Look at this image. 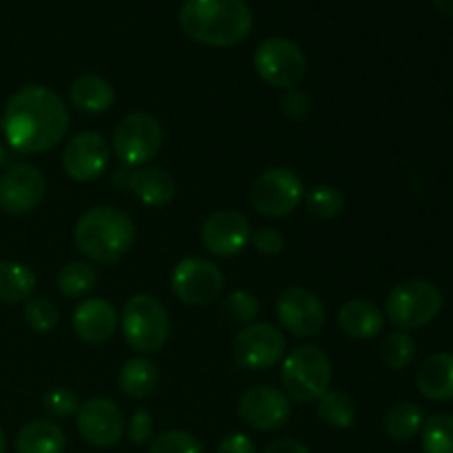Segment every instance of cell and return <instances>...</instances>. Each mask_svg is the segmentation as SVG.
Instances as JSON below:
<instances>
[{"mask_svg": "<svg viewBox=\"0 0 453 453\" xmlns=\"http://www.w3.org/2000/svg\"><path fill=\"white\" fill-rule=\"evenodd\" d=\"M128 186L146 206H166L175 199L177 186L171 173L159 166H146L128 175Z\"/></svg>", "mask_w": 453, "mask_h": 453, "instance_id": "obj_21", "label": "cell"}, {"mask_svg": "<svg viewBox=\"0 0 453 453\" xmlns=\"http://www.w3.org/2000/svg\"><path fill=\"white\" fill-rule=\"evenodd\" d=\"M308 62L303 51L292 40L273 35L265 38L255 51V71L265 84L274 88H295L303 80Z\"/></svg>", "mask_w": 453, "mask_h": 453, "instance_id": "obj_7", "label": "cell"}, {"mask_svg": "<svg viewBox=\"0 0 453 453\" xmlns=\"http://www.w3.org/2000/svg\"><path fill=\"white\" fill-rule=\"evenodd\" d=\"M149 453H203V445L193 436V434L180 432H164L150 442Z\"/></svg>", "mask_w": 453, "mask_h": 453, "instance_id": "obj_34", "label": "cell"}, {"mask_svg": "<svg viewBox=\"0 0 453 453\" xmlns=\"http://www.w3.org/2000/svg\"><path fill=\"white\" fill-rule=\"evenodd\" d=\"M425 416L423 410L414 403H398L392 410L385 414L383 429L392 441L396 442H407L414 436H418L420 429H423Z\"/></svg>", "mask_w": 453, "mask_h": 453, "instance_id": "obj_26", "label": "cell"}, {"mask_svg": "<svg viewBox=\"0 0 453 453\" xmlns=\"http://www.w3.org/2000/svg\"><path fill=\"white\" fill-rule=\"evenodd\" d=\"M3 162H4V149L3 144H0V166H3Z\"/></svg>", "mask_w": 453, "mask_h": 453, "instance_id": "obj_43", "label": "cell"}, {"mask_svg": "<svg viewBox=\"0 0 453 453\" xmlns=\"http://www.w3.org/2000/svg\"><path fill=\"white\" fill-rule=\"evenodd\" d=\"M25 321L31 330L47 334V332L56 330L58 321H60V310L47 296H34V299H27L25 303Z\"/></svg>", "mask_w": 453, "mask_h": 453, "instance_id": "obj_32", "label": "cell"}, {"mask_svg": "<svg viewBox=\"0 0 453 453\" xmlns=\"http://www.w3.org/2000/svg\"><path fill=\"white\" fill-rule=\"evenodd\" d=\"M277 317L290 334L308 339L326 326V305L305 288H286L277 299Z\"/></svg>", "mask_w": 453, "mask_h": 453, "instance_id": "obj_13", "label": "cell"}, {"mask_svg": "<svg viewBox=\"0 0 453 453\" xmlns=\"http://www.w3.org/2000/svg\"><path fill=\"white\" fill-rule=\"evenodd\" d=\"M159 372L150 358H128L119 370V389L128 398H146L157 389Z\"/></svg>", "mask_w": 453, "mask_h": 453, "instance_id": "obj_24", "label": "cell"}, {"mask_svg": "<svg viewBox=\"0 0 453 453\" xmlns=\"http://www.w3.org/2000/svg\"><path fill=\"white\" fill-rule=\"evenodd\" d=\"M73 330L84 343L100 345L118 330V312L104 299H87L73 314Z\"/></svg>", "mask_w": 453, "mask_h": 453, "instance_id": "obj_18", "label": "cell"}, {"mask_svg": "<svg viewBox=\"0 0 453 453\" xmlns=\"http://www.w3.org/2000/svg\"><path fill=\"white\" fill-rule=\"evenodd\" d=\"M305 195L301 177L290 168H270L261 173L250 188V202L265 217H286Z\"/></svg>", "mask_w": 453, "mask_h": 453, "instance_id": "obj_10", "label": "cell"}, {"mask_svg": "<svg viewBox=\"0 0 453 453\" xmlns=\"http://www.w3.org/2000/svg\"><path fill=\"white\" fill-rule=\"evenodd\" d=\"M66 447V436L60 425L49 420H31L18 432V453H62Z\"/></svg>", "mask_w": 453, "mask_h": 453, "instance_id": "obj_23", "label": "cell"}, {"mask_svg": "<svg viewBox=\"0 0 453 453\" xmlns=\"http://www.w3.org/2000/svg\"><path fill=\"white\" fill-rule=\"evenodd\" d=\"M173 295L188 305H211L224 292V274L203 257H186L171 273Z\"/></svg>", "mask_w": 453, "mask_h": 453, "instance_id": "obj_9", "label": "cell"}, {"mask_svg": "<svg viewBox=\"0 0 453 453\" xmlns=\"http://www.w3.org/2000/svg\"><path fill=\"white\" fill-rule=\"evenodd\" d=\"M332 363L317 345L292 349L281 367V385L286 396L296 403H314L330 392Z\"/></svg>", "mask_w": 453, "mask_h": 453, "instance_id": "obj_4", "label": "cell"}, {"mask_svg": "<svg viewBox=\"0 0 453 453\" xmlns=\"http://www.w3.org/2000/svg\"><path fill=\"white\" fill-rule=\"evenodd\" d=\"M252 228L246 215L237 211H217L203 221L202 243L215 257H234L250 243Z\"/></svg>", "mask_w": 453, "mask_h": 453, "instance_id": "obj_17", "label": "cell"}, {"mask_svg": "<svg viewBox=\"0 0 453 453\" xmlns=\"http://www.w3.org/2000/svg\"><path fill=\"white\" fill-rule=\"evenodd\" d=\"M217 453H257V445L246 434H230L219 442Z\"/></svg>", "mask_w": 453, "mask_h": 453, "instance_id": "obj_39", "label": "cell"}, {"mask_svg": "<svg viewBox=\"0 0 453 453\" xmlns=\"http://www.w3.org/2000/svg\"><path fill=\"white\" fill-rule=\"evenodd\" d=\"M180 27L206 47H237L250 35L252 12L246 0H184Z\"/></svg>", "mask_w": 453, "mask_h": 453, "instance_id": "obj_2", "label": "cell"}, {"mask_svg": "<svg viewBox=\"0 0 453 453\" xmlns=\"http://www.w3.org/2000/svg\"><path fill=\"white\" fill-rule=\"evenodd\" d=\"M7 451V441H4V432L0 429V453Z\"/></svg>", "mask_w": 453, "mask_h": 453, "instance_id": "obj_42", "label": "cell"}, {"mask_svg": "<svg viewBox=\"0 0 453 453\" xmlns=\"http://www.w3.org/2000/svg\"><path fill=\"white\" fill-rule=\"evenodd\" d=\"M442 310V292L425 279H407L388 296L385 314L401 332L418 330L436 321Z\"/></svg>", "mask_w": 453, "mask_h": 453, "instance_id": "obj_5", "label": "cell"}, {"mask_svg": "<svg viewBox=\"0 0 453 453\" xmlns=\"http://www.w3.org/2000/svg\"><path fill=\"white\" fill-rule=\"evenodd\" d=\"M71 104L78 111L84 113H104L113 106L115 102V88L109 80H104L102 75H80L73 84H71Z\"/></svg>", "mask_w": 453, "mask_h": 453, "instance_id": "obj_22", "label": "cell"}, {"mask_svg": "<svg viewBox=\"0 0 453 453\" xmlns=\"http://www.w3.org/2000/svg\"><path fill=\"white\" fill-rule=\"evenodd\" d=\"M153 436V416L149 411H135L131 416V423H128V438H131L133 445H144Z\"/></svg>", "mask_w": 453, "mask_h": 453, "instance_id": "obj_37", "label": "cell"}, {"mask_svg": "<svg viewBox=\"0 0 453 453\" xmlns=\"http://www.w3.org/2000/svg\"><path fill=\"white\" fill-rule=\"evenodd\" d=\"M380 357L389 370H405L416 357V341L407 332H394V334L385 336L383 345H380Z\"/></svg>", "mask_w": 453, "mask_h": 453, "instance_id": "obj_30", "label": "cell"}, {"mask_svg": "<svg viewBox=\"0 0 453 453\" xmlns=\"http://www.w3.org/2000/svg\"><path fill=\"white\" fill-rule=\"evenodd\" d=\"M35 288V273L18 261H0V303H20Z\"/></svg>", "mask_w": 453, "mask_h": 453, "instance_id": "obj_25", "label": "cell"}, {"mask_svg": "<svg viewBox=\"0 0 453 453\" xmlns=\"http://www.w3.org/2000/svg\"><path fill=\"white\" fill-rule=\"evenodd\" d=\"M78 432L88 445L109 449L122 441L124 416L122 410L109 398H88L75 414Z\"/></svg>", "mask_w": 453, "mask_h": 453, "instance_id": "obj_14", "label": "cell"}, {"mask_svg": "<svg viewBox=\"0 0 453 453\" xmlns=\"http://www.w3.org/2000/svg\"><path fill=\"white\" fill-rule=\"evenodd\" d=\"M164 144V128L149 113H131L113 131V150L127 166H144Z\"/></svg>", "mask_w": 453, "mask_h": 453, "instance_id": "obj_8", "label": "cell"}, {"mask_svg": "<svg viewBox=\"0 0 453 453\" xmlns=\"http://www.w3.org/2000/svg\"><path fill=\"white\" fill-rule=\"evenodd\" d=\"M339 327L349 339H376L385 327V314L372 301L352 299L339 310Z\"/></svg>", "mask_w": 453, "mask_h": 453, "instance_id": "obj_20", "label": "cell"}, {"mask_svg": "<svg viewBox=\"0 0 453 453\" xmlns=\"http://www.w3.org/2000/svg\"><path fill=\"white\" fill-rule=\"evenodd\" d=\"M317 403L319 416L330 427L349 429L357 423V407L345 392H326Z\"/></svg>", "mask_w": 453, "mask_h": 453, "instance_id": "obj_27", "label": "cell"}, {"mask_svg": "<svg viewBox=\"0 0 453 453\" xmlns=\"http://www.w3.org/2000/svg\"><path fill=\"white\" fill-rule=\"evenodd\" d=\"M423 453H453V416L432 414L420 429Z\"/></svg>", "mask_w": 453, "mask_h": 453, "instance_id": "obj_29", "label": "cell"}, {"mask_svg": "<svg viewBox=\"0 0 453 453\" xmlns=\"http://www.w3.org/2000/svg\"><path fill=\"white\" fill-rule=\"evenodd\" d=\"M80 405H82V403L78 401V396L66 388L49 389L42 398L44 411L51 414L53 418H69V416L78 414Z\"/></svg>", "mask_w": 453, "mask_h": 453, "instance_id": "obj_35", "label": "cell"}, {"mask_svg": "<svg viewBox=\"0 0 453 453\" xmlns=\"http://www.w3.org/2000/svg\"><path fill=\"white\" fill-rule=\"evenodd\" d=\"M44 193V175L31 164H18L0 177V208L7 215H27L42 203Z\"/></svg>", "mask_w": 453, "mask_h": 453, "instance_id": "obj_15", "label": "cell"}, {"mask_svg": "<svg viewBox=\"0 0 453 453\" xmlns=\"http://www.w3.org/2000/svg\"><path fill=\"white\" fill-rule=\"evenodd\" d=\"M434 7H436L442 16L453 18V0H434Z\"/></svg>", "mask_w": 453, "mask_h": 453, "instance_id": "obj_41", "label": "cell"}, {"mask_svg": "<svg viewBox=\"0 0 453 453\" xmlns=\"http://www.w3.org/2000/svg\"><path fill=\"white\" fill-rule=\"evenodd\" d=\"M286 339L273 323H250L233 341V357L239 367L250 372L270 370L281 361Z\"/></svg>", "mask_w": 453, "mask_h": 453, "instance_id": "obj_11", "label": "cell"}, {"mask_svg": "<svg viewBox=\"0 0 453 453\" xmlns=\"http://www.w3.org/2000/svg\"><path fill=\"white\" fill-rule=\"evenodd\" d=\"M0 128L18 153H44L60 144L69 131V111L56 91L27 84L7 100Z\"/></svg>", "mask_w": 453, "mask_h": 453, "instance_id": "obj_1", "label": "cell"}, {"mask_svg": "<svg viewBox=\"0 0 453 453\" xmlns=\"http://www.w3.org/2000/svg\"><path fill=\"white\" fill-rule=\"evenodd\" d=\"M109 164V146L96 131H84L71 137L62 153V166L75 181H96Z\"/></svg>", "mask_w": 453, "mask_h": 453, "instance_id": "obj_16", "label": "cell"}, {"mask_svg": "<svg viewBox=\"0 0 453 453\" xmlns=\"http://www.w3.org/2000/svg\"><path fill=\"white\" fill-rule=\"evenodd\" d=\"M416 385L429 401H453V352H438L425 358L416 372Z\"/></svg>", "mask_w": 453, "mask_h": 453, "instance_id": "obj_19", "label": "cell"}, {"mask_svg": "<svg viewBox=\"0 0 453 453\" xmlns=\"http://www.w3.org/2000/svg\"><path fill=\"white\" fill-rule=\"evenodd\" d=\"M310 109H312V100H310L308 93L299 91V88H290V91L283 96L281 111L288 119H292V122H301V119L308 118Z\"/></svg>", "mask_w": 453, "mask_h": 453, "instance_id": "obj_36", "label": "cell"}, {"mask_svg": "<svg viewBox=\"0 0 453 453\" xmlns=\"http://www.w3.org/2000/svg\"><path fill=\"white\" fill-rule=\"evenodd\" d=\"M97 286V270L84 261H71L58 274V290L65 296L78 299Z\"/></svg>", "mask_w": 453, "mask_h": 453, "instance_id": "obj_28", "label": "cell"}, {"mask_svg": "<svg viewBox=\"0 0 453 453\" xmlns=\"http://www.w3.org/2000/svg\"><path fill=\"white\" fill-rule=\"evenodd\" d=\"M122 334L135 352H159L171 334L166 308L150 295L131 296L122 310Z\"/></svg>", "mask_w": 453, "mask_h": 453, "instance_id": "obj_6", "label": "cell"}, {"mask_svg": "<svg viewBox=\"0 0 453 453\" xmlns=\"http://www.w3.org/2000/svg\"><path fill=\"white\" fill-rule=\"evenodd\" d=\"M252 246L261 252V255H279L283 250V234L274 228H261L252 233Z\"/></svg>", "mask_w": 453, "mask_h": 453, "instance_id": "obj_38", "label": "cell"}, {"mask_svg": "<svg viewBox=\"0 0 453 453\" xmlns=\"http://www.w3.org/2000/svg\"><path fill=\"white\" fill-rule=\"evenodd\" d=\"M75 246L96 264H115L131 250L135 224L115 206H96L75 224Z\"/></svg>", "mask_w": 453, "mask_h": 453, "instance_id": "obj_3", "label": "cell"}, {"mask_svg": "<svg viewBox=\"0 0 453 453\" xmlns=\"http://www.w3.org/2000/svg\"><path fill=\"white\" fill-rule=\"evenodd\" d=\"M221 312L228 319L230 323H237V326H250L255 321V317L259 314V301L252 292L237 290L230 292L228 296L221 303Z\"/></svg>", "mask_w": 453, "mask_h": 453, "instance_id": "obj_33", "label": "cell"}, {"mask_svg": "<svg viewBox=\"0 0 453 453\" xmlns=\"http://www.w3.org/2000/svg\"><path fill=\"white\" fill-rule=\"evenodd\" d=\"M264 453H312L303 442L292 441V438H286V441H277L268 447Z\"/></svg>", "mask_w": 453, "mask_h": 453, "instance_id": "obj_40", "label": "cell"}, {"mask_svg": "<svg viewBox=\"0 0 453 453\" xmlns=\"http://www.w3.org/2000/svg\"><path fill=\"white\" fill-rule=\"evenodd\" d=\"M290 414V398L281 389L270 388V385H257L239 398V416L257 432L268 434L286 427Z\"/></svg>", "mask_w": 453, "mask_h": 453, "instance_id": "obj_12", "label": "cell"}, {"mask_svg": "<svg viewBox=\"0 0 453 453\" xmlns=\"http://www.w3.org/2000/svg\"><path fill=\"white\" fill-rule=\"evenodd\" d=\"M305 206L317 219H334L343 212L345 197L334 186H317L305 195Z\"/></svg>", "mask_w": 453, "mask_h": 453, "instance_id": "obj_31", "label": "cell"}]
</instances>
